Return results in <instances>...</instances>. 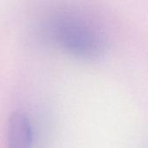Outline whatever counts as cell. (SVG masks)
Returning a JSON list of instances; mask_svg holds the SVG:
<instances>
[{"label": "cell", "mask_w": 148, "mask_h": 148, "mask_svg": "<svg viewBox=\"0 0 148 148\" xmlns=\"http://www.w3.org/2000/svg\"><path fill=\"white\" fill-rule=\"evenodd\" d=\"M50 30L55 42L64 51L82 60L98 59L108 48L106 36L100 28L75 14L56 16Z\"/></svg>", "instance_id": "obj_1"}, {"label": "cell", "mask_w": 148, "mask_h": 148, "mask_svg": "<svg viewBox=\"0 0 148 148\" xmlns=\"http://www.w3.org/2000/svg\"><path fill=\"white\" fill-rule=\"evenodd\" d=\"M33 132L28 116L23 112H13L8 120L7 148H31Z\"/></svg>", "instance_id": "obj_2"}]
</instances>
